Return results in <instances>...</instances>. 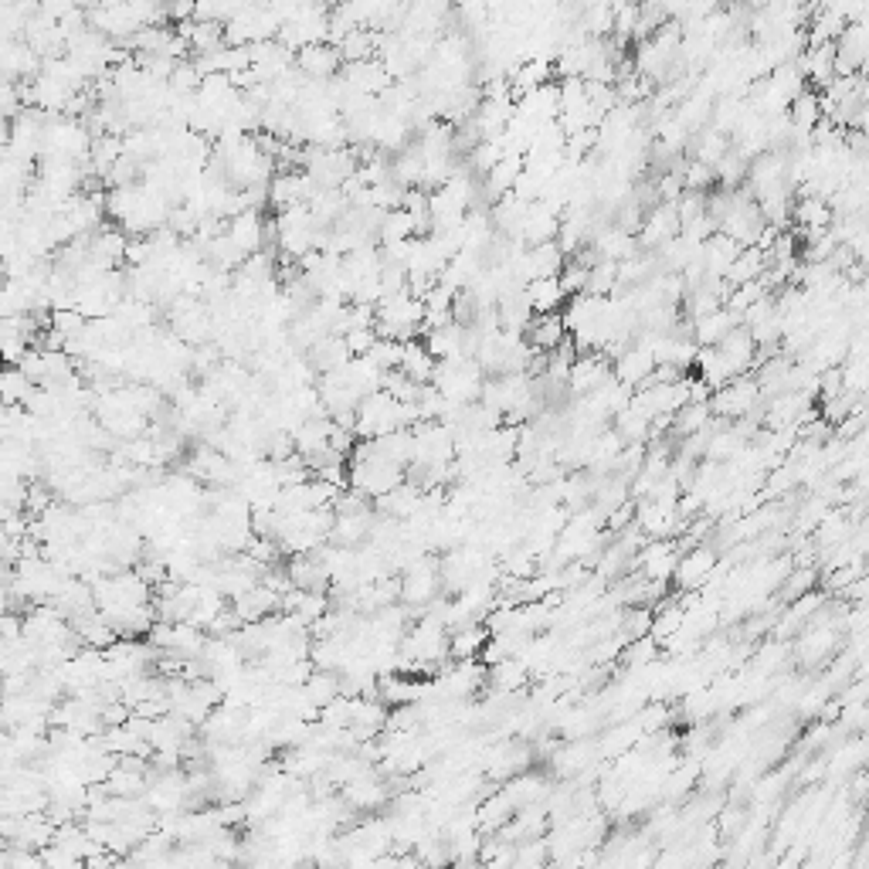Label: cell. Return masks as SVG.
<instances>
[{
    "label": "cell",
    "mask_w": 869,
    "mask_h": 869,
    "mask_svg": "<svg viewBox=\"0 0 869 869\" xmlns=\"http://www.w3.org/2000/svg\"><path fill=\"white\" fill-rule=\"evenodd\" d=\"M432 387L452 404H476L479 398H483L486 371L479 367V360H472V357L442 360L435 371Z\"/></svg>",
    "instance_id": "cell-1"
},
{
    "label": "cell",
    "mask_w": 869,
    "mask_h": 869,
    "mask_svg": "<svg viewBox=\"0 0 869 869\" xmlns=\"http://www.w3.org/2000/svg\"><path fill=\"white\" fill-rule=\"evenodd\" d=\"M340 65H343V55H340V48L330 45V41L296 51V68L306 75L309 82H333L340 75Z\"/></svg>",
    "instance_id": "cell-2"
},
{
    "label": "cell",
    "mask_w": 869,
    "mask_h": 869,
    "mask_svg": "<svg viewBox=\"0 0 869 869\" xmlns=\"http://www.w3.org/2000/svg\"><path fill=\"white\" fill-rule=\"evenodd\" d=\"M225 231H228L231 242H235L238 252H245V255H258V252H265V242H269V225H265L262 211H245V214H238V218H231V221H228Z\"/></svg>",
    "instance_id": "cell-3"
},
{
    "label": "cell",
    "mask_w": 869,
    "mask_h": 869,
    "mask_svg": "<svg viewBox=\"0 0 869 869\" xmlns=\"http://www.w3.org/2000/svg\"><path fill=\"white\" fill-rule=\"evenodd\" d=\"M612 367H615V381H622L625 387L639 391V387L652 377V371H656V357H652L649 347L632 343V347L622 350V357H618Z\"/></svg>",
    "instance_id": "cell-4"
},
{
    "label": "cell",
    "mask_w": 869,
    "mask_h": 869,
    "mask_svg": "<svg viewBox=\"0 0 869 869\" xmlns=\"http://www.w3.org/2000/svg\"><path fill=\"white\" fill-rule=\"evenodd\" d=\"M713 571H717V554H713L710 547H693L679 557L676 584L686 591H693V588H700V584H707Z\"/></svg>",
    "instance_id": "cell-5"
},
{
    "label": "cell",
    "mask_w": 869,
    "mask_h": 869,
    "mask_svg": "<svg viewBox=\"0 0 869 869\" xmlns=\"http://www.w3.org/2000/svg\"><path fill=\"white\" fill-rule=\"evenodd\" d=\"M690 326H693V340H696V347L707 350V347H720V343H724V340L730 337V333H734L737 326H741V316L730 313V309L724 306V309H717V313L703 316V320H696V323H690Z\"/></svg>",
    "instance_id": "cell-6"
},
{
    "label": "cell",
    "mask_w": 869,
    "mask_h": 869,
    "mask_svg": "<svg viewBox=\"0 0 869 869\" xmlns=\"http://www.w3.org/2000/svg\"><path fill=\"white\" fill-rule=\"evenodd\" d=\"M679 557H683V554H679L669 540H656V544H649L639 554V567L645 571V578H652V584H659V581L676 578Z\"/></svg>",
    "instance_id": "cell-7"
},
{
    "label": "cell",
    "mask_w": 869,
    "mask_h": 869,
    "mask_svg": "<svg viewBox=\"0 0 869 869\" xmlns=\"http://www.w3.org/2000/svg\"><path fill=\"white\" fill-rule=\"evenodd\" d=\"M398 371L408 377V381H415L418 387H432L435 371H438V360L428 354V347L421 340H408V343H404V357H401Z\"/></svg>",
    "instance_id": "cell-8"
},
{
    "label": "cell",
    "mask_w": 869,
    "mask_h": 869,
    "mask_svg": "<svg viewBox=\"0 0 869 869\" xmlns=\"http://www.w3.org/2000/svg\"><path fill=\"white\" fill-rule=\"evenodd\" d=\"M306 360L313 364L316 374H337L340 367H347L350 360V350H347V340L343 337H323L320 343H313V347L306 350Z\"/></svg>",
    "instance_id": "cell-9"
},
{
    "label": "cell",
    "mask_w": 869,
    "mask_h": 869,
    "mask_svg": "<svg viewBox=\"0 0 869 869\" xmlns=\"http://www.w3.org/2000/svg\"><path fill=\"white\" fill-rule=\"evenodd\" d=\"M717 350L724 354V360L730 364L734 377H747V371H751L754 360H757V343H754L751 333L744 330V326H737V330L730 333V337L720 343Z\"/></svg>",
    "instance_id": "cell-10"
},
{
    "label": "cell",
    "mask_w": 869,
    "mask_h": 869,
    "mask_svg": "<svg viewBox=\"0 0 869 869\" xmlns=\"http://www.w3.org/2000/svg\"><path fill=\"white\" fill-rule=\"evenodd\" d=\"M523 292H527V299H530V306H533V313H537V316L564 313V306H567V292L561 286V275H550V279L530 282Z\"/></svg>",
    "instance_id": "cell-11"
},
{
    "label": "cell",
    "mask_w": 869,
    "mask_h": 869,
    "mask_svg": "<svg viewBox=\"0 0 869 869\" xmlns=\"http://www.w3.org/2000/svg\"><path fill=\"white\" fill-rule=\"evenodd\" d=\"M343 802H347L354 812H374V808H381L387 802V788L381 785V778H374L371 774H364V778L350 781L347 788H343Z\"/></svg>",
    "instance_id": "cell-12"
},
{
    "label": "cell",
    "mask_w": 869,
    "mask_h": 869,
    "mask_svg": "<svg viewBox=\"0 0 869 869\" xmlns=\"http://www.w3.org/2000/svg\"><path fill=\"white\" fill-rule=\"evenodd\" d=\"M527 340L533 350L540 354H554L561 343H567V326H564V316L561 313H550V316H537L527 330Z\"/></svg>",
    "instance_id": "cell-13"
},
{
    "label": "cell",
    "mask_w": 869,
    "mask_h": 869,
    "mask_svg": "<svg viewBox=\"0 0 869 869\" xmlns=\"http://www.w3.org/2000/svg\"><path fill=\"white\" fill-rule=\"evenodd\" d=\"M333 418H309L303 421V425L292 432V438H296V452L303 455V459H309V455H320L330 449V435H333Z\"/></svg>",
    "instance_id": "cell-14"
},
{
    "label": "cell",
    "mask_w": 869,
    "mask_h": 869,
    "mask_svg": "<svg viewBox=\"0 0 869 869\" xmlns=\"http://www.w3.org/2000/svg\"><path fill=\"white\" fill-rule=\"evenodd\" d=\"M415 449L418 445H415V432H411V428H398V432L377 438V452H381L387 462L401 466L404 472L415 466Z\"/></svg>",
    "instance_id": "cell-15"
},
{
    "label": "cell",
    "mask_w": 869,
    "mask_h": 869,
    "mask_svg": "<svg viewBox=\"0 0 869 869\" xmlns=\"http://www.w3.org/2000/svg\"><path fill=\"white\" fill-rule=\"evenodd\" d=\"M303 693H306L309 707H316V710L323 713L333 700H340V696H343L340 673H323V669H316V673L306 679Z\"/></svg>",
    "instance_id": "cell-16"
},
{
    "label": "cell",
    "mask_w": 869,
    "mask_h": 869,
    "mask_svg": "<svg viewBox=\"0 0 869 869\" xmlns=\"http://www.w3.org/2000/svg\"><path fill=\"white\" fill-rule=\"evenodd\" d=\"M486 645H489V628L466 625V628H459V632H452L449 656L459 659V662H469V659H476V652H486Z\"/></svg>",
    "instance_id": "cell-17"
},
{
    "label": "cell",
    "mask_w": 869,
    "mask_h": 869,
    "mask_svg": "<svg viewBox=\"0 0 869 869\" xmlns=\"http://www.w3.org/2000/svg\"><path fill=\"white\" fill-rule=\"evenodd\" d=\"M415 235V221L411 214L398 208V211H387L384 225H381V235H377V245H394V242H411Z\"/></svg>",
    "instance_id": "cell-18"
},
{
    "label": "cell",
    "mask_w": 869,
    "mask_h": 869,
    "mask_svg": "<svg viewBox=\"0 0 869 869\" xmlns=\"http://www.w3.org/2000/svg\"><path fill=\"white\" fill-rule=\"evenodd\" d=\"M523 679H527V666L516 659H506L489 669V683L496 686V693H516L523 686Z\"/></svg>",
    "instance_id": "cell-19"
},
{
    "label": "cell",
    "mask_w": 869,
    "mask_h": 869,
    "mask_svg": "<svg viewBox=\"0 0 869 869\" xmlns=\"http://www.w3.org/2000/svg\"><path fill=\"white\" fill-rule=\"evenodd\" d=\"M343 340H347L350 357H367L377 347V340H381V337H377V330H371V326H357V330H350Z\"/></svg>",
    "instance_id": "cell-20"
}]
</instances>
